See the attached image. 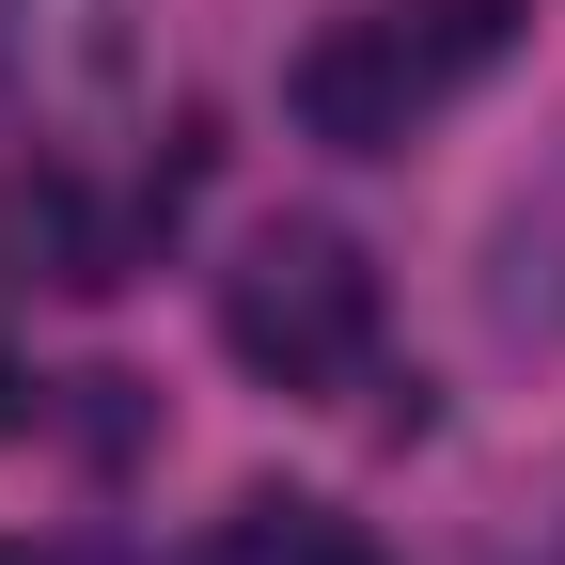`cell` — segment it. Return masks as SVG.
Returning a JSON list of instances; mask_svg holds the SVG:
<instances>
[{
	"label": "cell",
	"mask_w": 565,
	"mask_h": 565,
	"mask_svg": "<svg viewBox=\"0 0 565 565\" xmlns=\"http://www.w3.org/2000/svg\"><path fill=\"white\" fill-rule=\"evenodd\" d=\"M17 424H32V377H17V345H0V440H17Z\"/></svg>",
	"instance_id": "ba28073f"
},
{
	"label": "cell",
	"mask_w": 565,
	"mask_h": 565,
	"mask_svg": "<svg viewBox=\"0 0 565 565\" xmlns=\"http://www.w3.org/2000/svg\"><path fill=\"white\" fill-rule=\"evenodd\" d=\"M126 79H141L126 0H0V110L95 126V110H126Z\"/></svg>",
	"instance_id": "3957f363"
},
{
	"label": "cell",
	"mask_w": 565,
	"mask_h": 565,
	"mask_svg": "<svg viewBox=\"0 0 565 565\" xmlns=\"http://www.w3.org/2000/svg\"><path fill=\"white\" fill-rule=\"evenodd\" d=\"M221 345H236L267 393L362 377V345H377V267L345 252L330 221H267V236L221 267Z\"/></svg>",
	"instance_id": "6da1fadb"
},
{
	"label": "cell",
	"mask_w": 565,
	"mask_h": 565,
	"mask_svg": "<svg viewBox=\"0 0 565 565\" xmlns=\"http://www.w3.org/2000/svg\"><path fill=\"white\" fill-rule=\"evenodd\" d=\"M503 47H519V0H424V63H440V95L487 79Z\"/></svg>",
	"instance_id": "52a82bcc"
},
{
	"label": "cell",
	"mask_w": 565,
	"mask_h": 565,
	"mask_svg": "<svg viewBox=\"0 0 565 565\" xmlns=\"http://www.w3.org/2000/svg\"><path fill=\"white\" fill-rule=\"evenodd\" d=\"M0 236H17V267H32V282H63V299H110L126 252H141V204H95L79 173H32Z\"/></svg>",
	"instance_id": "277c9868"
},
{
	"label": "cell",
	"mask_w": 565,
	"mask_h": 565,
	"mask_svg": "<svg viewBox=\"0 0 565 565\" xmlns=\"http://www.w3.org/2000/svg\"><path fill=\"white\" fill-rule=\"evenodd\" d=\"M487 330L503 345H565V173L487 236Z\"/></svg>",
	"instance_id": "5b68a950"
},
{
	"label": "cell",
	"mask_w": 565,
	"mask_h": 565,
	"mask_svg": "<svg viewBox=\"0 0 565 565\" xmlns=\"http://www.w3.org/2000/svg\"><path fill=\"white\" fill-rule=\"evenodd\" d=\"M236 519H252V534H236V565H377L330 503H236Z\"/></svg>",
	"instance_id": "8992f818"
},
{
	"label": "cell",
	"mask_w": 565,
	"mask_h": 565,
	"mask_svg": "<svg viewBox=\"0 0 565 565\" xmlns=\"http://www.w3.org/2000/svg\"><path fill=\"white\" fill-rule=\"evenodd\" d=\"M0 565H17V550H0Z\"/></svg>",
	"instance_id": "9c48e42d"
},
{
	"label": "cell",
	"mask_w": 565,
	"mask_h": 565,
	"mask_svg": "<svg viewBox=\"0 0 565 565\" xmlns=\"http://www.w3.org/2000/svg\"><path fill=\"white\" fill-rule=\"evenodd\" d=\"M440 110V63H424V17H345L299 47V126L330 158H393V141Z\"/></svg>",
	"instance_id": "7a4b0ae2"
}]
</instances>
